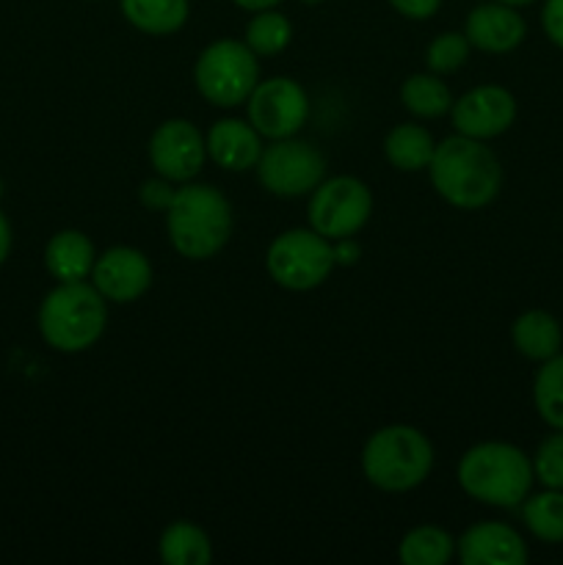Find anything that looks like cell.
I'll use <instances>...</instances> for the list:
<instances>
[{
	"mask_svg": "<svg viewBox=\"0 0 563 565\" xmlns=\"http://www.w3.org/2000/svg\"><path fill=\"white\" fill-rule=\"evenodd\" d=\"M431 185L458 210H480L502 191V166L478 138L450 136L436 147L428 163Z\"/></svg>",
	"mask_w": 563,
	"mask_h": 565,
	"instance_id": "6da1fadb",
	"label": "cell"
},
{
	"mask_svg": "<svg viewBox=\"0 0 563 565\" xmlns=\"http://www.w3.org/2000/svg\"><path fill=\"white\" fill-rule=\"evenodd\" d=\"M533 461L508 441H480L458 461L464 494L491 508H517L533 489Z\"/></svg>",
	"mask_w": 563,
	"mask_h": 565,
	"instance_id": "7a4b0ae2",
	"label": "cell"
},
{
	"mask_svg": "<svg viewBox=\"0 0 563 565\" xmlns=\"http://www.w3.org/2000/svg\"><path fill=\"white\" fill-rule=\"evenodd\" d=\"M169 241L185 259L215 257L230 243L232 207L224 193L213 185H182L166 210Z\"/></svg>",
	"mask_w": 563,
	"mask_h": 565,
	"instance_id": "3957f363",
	"label": "cell"
},
{
	"mask_svg": "<svg viewBox=\"0 0 563 565\" xmlns=\"http://www.w3.org/2000/svg\"><path fill=\"white\" fill-rule=\"evenodd\" d=\"M108 307L103 292L86 281H59L39 307V331L61 353L88 351L103 337Z\"/></svg>",
	"mask_w": 563,
	"mask_h": 565,
	"instance_id": "277c9868",
	"label": "cell"
},
{
	"mask_svg": "<svg viewBox=\"0 0 563 565\" xmlns=\"http://www.w3.org/2000/svg\"><path fill=\"white\" fill-rule=\"evenodd\" d=\"M434 467V447L412 425H386L375 430L362 450V472L375 489L403 494L425 483Z\"/></svg>",
	"mask_w": 563,
	"mask_h": 565,
	"instance_id": "5b68a950",
	"label": "cell"
},
{
	"mask_svg": "<svg viewBox=\"0 0 563 565\" xmlns=\"http://www.w3.org/2000/svg\"><path fill=\"white\" fill-rule=\"evenodd\" d=\"M193 81L199 94L215 108H235L246 103L248 94L259 83L257 55L246 42L221 39L208 44L193 66Z\"/></svg>",
	"mask_w": 563,
	"mask_h": 565,
	"instance_id": "8992f818",
	"label": "cell"
},
{
	"mask_svg": "<svg viewBox=\"0 0 563 565\" xmlns=\"http://www.w3.org/2000/svg\"><path fill=\"white\" fill-rule=\"evenodd\" d=\"M265 268L270 279L293 292L315 290L329 279L334 268L331 241L315 230H287L276 237L265 254Z\"/></svg>",
	"mask_w": 563,
	"mask_h": 565,
	"instance_id": "52a82bcc",
	"label": "cell"
},
{
	"mask_svg": "<svg viewBox=\"0 0 563 565\" xmlns=\"http://www.w3.org/2000/svg\"><path fill=\"white\" fill-rule=\"evenodd\" d=\"M309 226L326 241L353 237L373 213V193L357 177H331L312 191Z\"/></svg>",
	"mask_w": 563,
	"mask_h": 565,
	"instance_id": "ba28073f",
	"label": "cell"
},
{
	"mask_svg": "<svg viewBox=\"0 0 563 565\" xmlns=\"http://www.w3.org/2000/svg\"><path fill=\"white\" fill-rule=\"evenodd\" d=\"M257 174L268 193L296 199L312 193L326 180V158L312 143L279 138L263 149L257 160Z\"/></svg>",
	"mask_w": 563,
	"mask_h": 565,
	"instance_id": "9c48e42d",
	"label": "cell"
},
{
	"mask_svg": "<svg viewBox=\"0 0 563 565\" xmlns=\"http://www.w3.org/2000/svg\"><path fill=\"white\" fill-rule=\"evenodd\" d=\"M248 121L263 138H293L304 127L309 103L304 88L290 77H270L248 94Z\"/></svg>",
	"mask_w": 563,
	"mask_h": 565,
	"instance_id": "30bf717a",
	"label": "cell"
},
{
	"mask_svg": "<svg viewBox=\"0 0 563 565\" xmlns=\"http://www.w3.org/2000/svg\"><path fill=\"white\" fill-rule=\"evenodd\" d=\"M208 147L188 119H169L155 127L149 138V163L171 182H191L202 171Z\"/></svg>",
	"mask_w": 563,
	"mask_h": 565,
	"instance_id": "8fae6325",
	"label": "cell"
},
{
	"mask_svg": "<svg viewBox=\"0 0 563 565\" xmlns=\"http://www.w3.org/2000/svg\"><path fill=\"white\" fill-rule=\"evenodd\" d=\"M450 116L458 136L489 141V138L502 136L513 125L517 99L502 86H478L458 97V103H453Z\"/></svg>",
	"mask_w": 563,
	"mask_h": 565,
	"instance_id": "7c38bea8",
	"label": "cell"
},
{
	"mask_svg": "<svg viewBox=\"0 0 563 565\" xmlns=\"http://www.w3.org/2000/svg\"><path fill=\"white\" fill-rule=\"evenodd\" d=\"M92 279L105 301L130 303L152 285V265L138 248L114 246L94 259Z\"/></svg>",
	"mask_w": 563,
	"mask_h": 565,
	"instance_id": "4fadbf2b",
	"label": "cell"
},
{
	"mask_svg": "<svg viewBox=\"0 0 563 565\" xmlns=\"http://www.w3.org/2000/svg\"><path fill=\"white\" fill-rule=\"evenodd\" d=\"M464 36L469 39V44L484 53H511L528 36V25H524L522 14H519L513 6L506 3H486L475 6L467 17V25H464Z\"/></svg>",
	"mask_w": 563,
	"mask_h": 565,
	"instance_id": "5bb4252c",
	"label": "cell"
},
{
	"mask_svg": "<svg viewBox=\"0 0 563 565\" xmlns=\"http://www.w3.org/2000/svg\"><path fill=\"white\" fill-rule=\"evenodd\" d=\"M458 557L464 565H524L528 546L508 524L480 522L458 539Z\"/></svg>",
	"mask_w": 563,
	"mask_h": 565,
	"instance_id": "9a60e30c",
	"label": "cell"
},
{
	"mask_svg": "<svg viewBox=\"0 0 563 565\" xmlns=\"http://www.w3.org/2000/svg\"><path fill=\"white\" fill-rule=\"evenodd\" d=\"M259 132L254 130L252 121L241 119H221L210 127L204 147L213 158L215 166L226 171H248L257 169V160L263 154Z\"/></svg>",
	"mask_w": 563,
	"mask_h": 565,
	"instance_id": "2e32d148",
	"label": "cell"
},
{
	"mask_svg": "<svg viewBox=\"0 0 563 565\" xmlns=\"http://www.w3.org/2000/svg\"><path fill=\"white\" fill-rule=\"evenodd\" d=\"M94 243L77 230H61L50 237L44 248V265L59 281H81L94 268Z\"/></svg>",
	"mask_w": 563,
	"mask_h": 565,
	"instance_id": "e0dca14e",
	"label": "cell"
},
{
	"mask_svg": "<svg viewBox=\"0 0 563 565\" xmlns=\"http://www.w3.org/2000/svg\"><path fill=\"white\" fill-rule=\"evenodd\" d=\"M511 340L513 348L524 359H530V362H546L555 353H561L563 329L555 315L544 312V309H530V312H522L513 320Z\"/></svg>",
	"mask_w": 563,
	"mask_h": 565,
	"instance_id": "ac0fdd59",
	"label": "cell"
},
{
	"mask_svg": "<svg viewBox=\"0 0 563 565\" xmlns=\"http://www.w3.org/2000/svg\"><path fill=\"white\" fill-rule=\"evenodd\" d=\"M121 14L149 36H169L188 22V0H119Z\"/></svg>",
	"mask_w": 563,
	"mask_h": 565,
	"instance_id": "d6986e66",
	"label": "cell"
},
{
	"mask_svg": "<svg viewBox=\"0 0 563 565\" xmlns=\"http://www.w3.org/2000/svg\"><path fill=\"white\" fill-rule=\"evenodd\" d=\"M436 152V143L431 132L419 125H397L390 136L384 138V154L397 171H423L428 169L431 158Z\"/></svg>",
	"mask_w": 563,
	"mask_h": 565,
	"instance_id": "ffe728a7",
	"label": "cell"
},
{
	"mask_svg": "<svg viewBox=\"0 0 563 565\" xmlns=\"http://www.w3.org/2000/svg\"><path fill=\"white\" fill-rule=\"evenodd\" d=\"M158 552L166 565H208L213 561L210 539L193 522L169 524L160 535Z\"/></svg>",
	"mask_w": 563,
	"mask_h": 565,
	"instance_id": "44dd1931",
	"label": "cell"
},
{
	"mask_svg": "<svg viewBox=\"0 0 563 565\" xmlns=\"http://www.w3.org/2000/svg\"><path fill=\"white\" fill-rule=\"evenodd\" d=\"M453 552H456L453 535L442 527H434V524L408 530L397 546V557L403 565H447Z\"/></svg>",
	"mask_w": 563,
	"mask_h": 565,
	"instance_id": "7402d4cb",
	"label": "cell"
},
{
	"mask_svg": "<svg viewBox=\"0 0 563 565\" xmlns=\"http://www.w3.org/2000/svg\"><path fill=\"white\" fill-rule=\"evenodd\" d=\"M401 103L417 119H439L453 108V94L434 72L408 75L401 86Z\"/></svg>",
	"mask_w": 563,
	"mask_h": 565,
	"instance_id": "603a6c76",
	"label": "cell"
},
{
	"mask_svg": "<svg viewBox=\"0 0 563 565\" xmlns=\"http://www.w3.org/2000/svg\"><path fill=\"white\" fill-rule=\"evenodd\" d=\"M524 527L541 544H563V491L546 489L541 494H528L522 508Z\"/></svg>",
	"mask_w": 563,
	"mask_h": 565,
	"instance_id": "cb8c5ba5",
	"label": "cell"
},
{
	"mask_svg": "<svg viewBox=\"0 0 563 565\" xmlns=\"http://www.w3.org/2000/svg\"><path fill=\"white\" fill-rule=\"evenodd\" d=\"M533 403L552 430H563V353L541 362L533 381Z\"/></svg>",
	"mask_w": 563,
	"mask_h": 565,
	"instance_id": "d4e9b609",
	"label": "cell"
},
{
	"mask_svg": "<svg viewBox=\"0 0 563 565\" xmlns=\"http://www.w3.org/2000/svg\"><path fill=\"white\" fill-rule=\"evenodd\" d=\"M293 25L274 9L257 11L246 25V44L254 55H276L290 44Z\"/></svg>",
	"mask_w": 563,
	"mask_h": 565,
	"instance_id": "484cf974",
	"label": "cell"
},
{
	"mask_svg": "<svg viewBox=\"0 0 563 565\" xmlns=\"http://www.w3.org/2000/svg\"><path fill=\"white\" fill-rule=\"evenodd\" d=\"M469 39L464 33L447 31L442 36H436L428 44V53H425V64L434 75H450V72L461 70L469 58Z\"/></svg>",
	"mask_w": 563,
	"mask_h": 565,
	"instance_id": "4316f807",
	"label": "cell"
},
{
	"mask_svg": "<svg viewBox=\"0 0 563 565\" xmlns=\"http://www.w3.org/2000/svg\"><path fill=\"white\" fill-rule=\"evenodd\" d=\"M533 475L544 489L563 491V430L541 441L533 456Z\"/></svg>",
	"mask_w": 563,
	"mask_h": 565,
	"instance_id": "83f0119b",
	"label": "cell"
},
{
	"mask_svg": "<svg viewBox=\"0 0 563 565\" xmlns=\"http://www.w3.org/2000/svg\"><path fill=\"white\" fill-rule=\"evenodd\" d=\"M174 188H171V180H166V177H155V180H147L141 185V191H138V199H141V204L147 210H158V213H166V210L171 207V202H174Z\"/></svg>",
	"mask_w": 563,
	"mask_h": 565,
	"instance_id": "f1b7e54d",
	"label": "cell"
},
{
	"mask_svg": "<svg viewBox=\"0 0 563 565\" xmlns=\"http://www.w3.org/2000/svg\"><path fill=\"white\" fill-rule=\"evenodd\" d=\"M541 28L555 47L563 50V0H546L541 9Z\"/></svg>",
	"mask_w": 563,
	"mask_h": 565,
	"instance_id": "f546056e",
	"label": "cell"
},
{
	"mask_svg": "<svg viewBox=\"0 0 563 565\" xmlns=\"http://www.w3.org/2000/svg\"><path fill=\"white\" fill-rule=\"evenodd\" d=\"M390 3L406 20H428V17H434L439 11L442 0H390Z\"/></svg>",
	"mask_w": 563,
	"mask_h": 565,
	"instance_id": "4dcf8cb0",
	"label": "cell"
},
{
	"mask_svg": "<svg viewBox=\"0 0 563 565\" xmlns=\"http://www.w3.org/2000/svg\"><path fill=\"white\" fill-rule=\"evenodd\" d=\"M331 254H334V265H357L362 248L353 237H340V241H331Z\"/></svg>",
	"mask_w": 563,
	"mask_h": 565,
	"instance_id": "1f68e13d",
	"label": "cell"
},
{
	"mask_svg": "<svg viewBox=\"0 0 563 565\" xmlns=\"http://www.w3.org/2000/svg\"><path fill=\"white\" fill-rule=\"evenodd\" d=\"M9 252H11V226L9 221H6V215L0 213V265L6 263Z\"/></svg>",
	"mask_w": 563,
	"mask_h": 565,
	"instance_id": "d6a6232c",
	"label": "cell"
},
{
	"mask_svg": "<svg viewBox=\"0 0 563 565\" xmlns=\"http://www.w3.org/2000/svg\"><path fill=\"white\" fill-rule=\"evenodd\" d=\"M232 3L241 6V9H246V11H254V14H257V11L276 9V6H279L282 0H232Z\"/></svg>",
	"mask_w": 563,
	"mask_h": 565,
	"instance_id": "836d02e7",
	"label": "cell"
},
{
	"mask_svg": "<svg viewBox=\"0 0 563 565\" xmlns=\"http://www.w3.org/2000/svg\"><path fill=\"white\" fill-rule=\"evenodd\" d=\"M497 3H506V6H513V9H519V6H530L535 3V0H497Z\"/></svg>",
	"mask_w": 563,
	"mask_h": 565,
	"instance_id": "e575fe53",
	"label": "cell"
},
{
	"mask_svg": "<svg viewBox=\"0 0 563 565\" xmlns=\"http://www.w3.org/2000/svg\"><path fill=\"white\" fill-rule=\"evenodd\" d=\"M301 3H309V6H315V3H323V0H301Z\"/></svg>",
	"mask_w": 563,
	"mask_h": 565,
	"instance_id": "d590c367",
	"label": "cell"
}]
</instances>
